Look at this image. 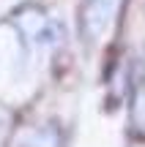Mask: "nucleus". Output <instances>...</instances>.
Wrapping results in <instances>:
<instances>
[{
	"mask_svg": "<svg viewBox=\"0 0 145 147\" xmlns=\"http://www.w3.org/2000/svg\"><path fill=\"white\" fill-rule=\"evenodd\" d=\"M120 8V0H88L82 8V27L91 38L101 36L107 30V25L115 19Z\"/></svg>",
	"mask_w": 145,
	"mask_h": 147,
	"instance_id": "f257e3e1",
	"label": "nucleus"
}]
</instances>
